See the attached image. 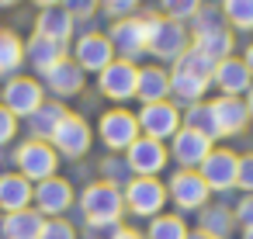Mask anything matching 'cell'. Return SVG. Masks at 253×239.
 <instances>
[{
  "label": "cell",
  "instance_id": "26",
  "mask_svg": "<svg viewBox=\"0 0 253 239\" xmlns=\"http://www.w3.org/2000/svg\"><path fill=\"white\" fill-rule=\"evenodd\" d=\"M232 32L229 28H218V32H208V35H194V42H191V49H198L201 56H208L211 63H222V59H229L232 56Z\"/></svg>",
  "mask_w": 253,
  "mask_h": 239
},
{
  "label": "cell",
  "instance_id": "16",
  "mask_svg": "<svg viewBox=\"0 0 253 239\" xmlns=\"http://www.w3.org/2000/svg\"><path fill=\"white\" fill-rule=\"evenodd\" d=\"M211 83L222 90V97H239V94H246V90L253 87V77H250V70L243 66V59L229 56V59L215 63V70H211Z\"/></svg>",
  "mask_w": 253,
  "mask_h": 239
},
{
  "label": "cell",
  "instance_id": "45",
  "mask_svg": "<svg viewBox=\"0 0 253 239\" xmlns=\"http://www.w3.org/2000/svg\"><path fill=\"white\" fill-rule=\"evenodd\" d=\"M35 4H39V7L45 11V7H59V4H63V0H35Z\"/></svg>",
  "mask_w": 253,
  "mask_h": 239
},
{
  "label": "cell",
  "instance_id": "21",
  "mask_svg": "<svg viewBox=\"0 0 253 239\" xmlns=\"http://www.w3.org/2000/svg\"><path fill=\"white\" fill-rule=\"evenodd\" d=\"M32 194H35V184H28L21 173H0V208H4V215L32 208Z\"/></svg>",
  "mask_w": 253,
  "mask_h": 239
},
{
  "label": "cell",
  "instance_id": "11",
  "mask_svg": "<svg viewBox=\"0 0 253 239\" xmlns=\"http://www.w3.org/2000/svg\"><path fill=\"white\" fill-rule=\"evenodd\" d=\"M167 159H170V149L163 142H156V139H146V135H139L125 149V163H128V170L135 177H156L167 166Z\"/></svg>",
  "mask_w": 253,
  "mask_h": 239
},
{
  "label": "cell",
  "instance_id": "5",
  "mask_svg": "<svg viewBox=\"0 0 253 239\" xmlns=\"http://www.w3.org/2000/svg\"><path fill=\"white\" fill-rule=\"evenodd\" d=\"M0 104H4L14 118H32L45 104V87L35 77H11L0 90Z\"/></svg>",
  "mask_w": 253,
  "mask_h": 239
},
{
  "label": "cell",
  "instance_id": "12",
  "mask_svg": "<svg viewBox=\"0 0 253 239\" xmlns=\"http://www.w3.org/2000/svg\"><path fill=\"white\" fill-rule=\"evenodd\" d=\"M90 125L80 118V115H66L63 121H59V128H56V135L49 139V146L59 153V156H70V159H77V156H84L87 149H90Z\"/></svg>",
  "mask_w": 253,
  "mask_h": 239
},
{
  "label": "cell",
  "instance_id": "34",
  "mask_svg": "<svg viewBox=\"0 0 253 239\" xmlns=\"http://www.w3.org/2000/svg\"><path fill=\"white\" fill-rule=\"evenodd\" d=\"M191 28H194V35H208V32H218V28H225L222 25V11L218 7H198V14L191 18Z\"/></svg>",
  "mask_w": 253,
  "mask_h": 239
},
{
  "label": "cell",
  "instance_id": "29",
  "mask_svg": "<svg viewBox=\"0 0 253 239\" xmlns=\"http://www.w3.org/2000/svg\"><path fill=\"white\" fill-rule=\"evenodd\" d=\"M25 63V42L7 32V28H0V77H14Z\"/></svg>",
  "mask_w": 253,
  "mask_h": 239
},
{
  "label": "cell",
  "instance_id": "6",
  "mask_svg": "<svg viewBox=\"0 0 253 239\" xmlns=\"http://www.w3.org/2000/svg\"><path fill=\"white\" fill-rule=\"evenodd\" d=\"M135 121H139V132L146 139L163 142V139H173L180 132V108L173 101H153V104H142L139 108Z\"/></svg>",
  "mask_w": 253,
  "mask_h": 239
},
{
  "label": "cell",
  "instance_id": "30",
  "mask_svg": "<svg viewBox=\"0 0 253 239\" xmlns=\"http://www.w3.org/2000/svg\"><path fill=\"white\" fill-rule=\"evenodd\" d=\"M211 83L208 80H198V77H187V73H170V94H173V101H184V104H198L201 101V94L208 90Z\"/></svg>",
  "mask_w": 253,
  "mask_h": 239
},
{
  "label": "cell",
  "instance_id": "41",
  "mask_svg": "<svg viewBox=\"0 0 253 239\" xmlns=\"http://www.w3.org/2000/svg\"><path fill=\"white\" fill-rule=\"evenodd\" d=\"M232 218L243 225V229H253V194H246L239 204H236V211H232Z\"/></svg>",
  "mask_w": 253,
  "mask_h": 239
},
{
  "label": "cell",
  "instance_id": "39",
  "mask_svg": "<svg viewBox=\"0 0 253 239\" xmlns=\"http://www.w3.org/2000/svg\"><path fill=\"white\" fill-rule=\"evenodd\" d=\"M14 135H18V118H14L4 104H0V146H7Z\"/></svg>",
  "mask_w": 253,
  "mask_h": 239
},
{
  "label": "cell",
  "instance_id": "36",
  "mask_svg": "<svg viewBox=\"0 0 253 239\" xmlns=\"http://www.w3.org/2000/svg\"><path fill=\"white\" fill-rule=\"evenodd\" d=\"M59 7H63V11H66L73 21H84V18H90V14H94L101 4H97V0H63Z\"/></svg>",
  "mask_w": 253,
  "mask_h": 239
},
{
  "label": "cell",
  "instance_id": "2",
  "mask_svg": "<svg viewBox=\"0 0 253 239\" xmlns=\"http://www.w3.org/2000/svg\"><path fill=\"white\" fill-rule=\"evenodd\" d=\"M191 49V32L180 21H170L163 14H146V52H153L163 63H177Z\"/></svg>",
  "mask_w": 253,
  "mask_h": 239
},
{
  "label": "cell",
  "instance_id": "32",
  "mask_svg": "<svg viewBox=\"0 0 253 239\" xmlns=\"http://www.w3.org/2000/svg\"><path fill=\"white\" fill-rule=\"evenodd\" d=\"M187 225L180 215H156L149 218V229H146V239H187Z\"/></svg>",
  "mask_w": 253,
  "mask_h": 239
},
{
  "label": "cell",
  "instance_id": "46",
  "mask_svg": "<svg viewBox=\"0 0 253 239\" xmlns=\"http://www.w3.org/2000/svg\"><path fill=\"white\" fill-rule=\"evenodd\" d=\"M187 239H215V236H208V232H201V229H198V232H191Z\"/></svg>",
  "mask_w": 253,
  "mask_h": 239
},
{
  "label": "cell",
  "instance_id": "47",
  "mask_svg": "<svg viewBox=\"0 0 253 239\" xmlns=\"http://www.w3.org/2000/svg\"><path fill=\"white\" fill-rule=\"evenodd\" d=\"M18 4V0H0V7H14Z\"/></svg>",
  "mask_w": 253,
  "mask_h": 239
},
{
  "label": "cell",
  "instance_id": "24",
  "mask_svg": "<svg viewBox=\"0 0 253 239\" xmlns=\"http://www.w3.org/2000/svg\"><path fill=\"white\" fill-rule=\"evenodd\" d=\"M25 59H28L39 73H49L56 63L66 59V45H56V42H49V39H42V35H32L28 45H25Z\"/></svg>",
  "mask_w": 253,
  "mask_h": 239
},
{
  "label": "cell",
  "instance_id": "3",
  "mask_svg": "<svg viewBox=\"0 0 253 239\" xmlns=\"http://www.w3.org/2000/svg\"><path fill=\"white\" fill-rule=\"evenodd\" d=\"M14 163H18V173L28 180V184H42L49 177H56V166H59V153L49 146V142H39V139H28L14 149Z\"/></svg>",
  "mask_w": 253,
  "mask_h": 239
},
{
  "label": "cell",
  "instance_id": "28",
  "mask_svg": "<svg viewBox=\"0 0 253 239\" xmlns=\"http://www.w3.org/2000/svg\"><path fill=\"white\" fill-rule=\"evenodd\" d=\"M198 229L208 232V236H215V239H229V232L236 229V218H232V211L222 208V204H205Z\"/></svg>",
  "mask_w": 253,
  "mask_h": 239
},
{
  "label": "cell",
  "instance_id": "23",
  "mask_svg": "<svg viewBox=\"0 0 253 239\" xmlns=\"http://www.w3.org/2000/svg\"><path fill=\"white\" fill-rule=\"evenodd\" d=\"M70 111H66V104H59V101H45L32 118H28V132H32V139H39V142H49L52 135H56V128H59V121L66 118Z\"/></svg>",
  "mask_w": 253,
  "mask_h": 239
},
{
  "label": "cell",
  "instance_id": "4",
  "mask_svg": "<svg viewBox=\"0 0 253 239\" xmlns=\"http://www.w3.org/2000/svg\"><path fill=\"white\" fill-rule=\"evenodd\" d=\"M125 208L139 218H156L167 204V184H160L156 177H132L122 191Z\"/></svg>",
  "mask_w": 253,
  "mask_h": 239
},
{
  "label": "cell",
  "instance_id": "27",
  "mask_svg": "<svg viewBox=\"0 0 253 239\" xmlns=\"http://www.w3.org/2000/svg\"><path fill=\"white\" fill-rule=\"evenodd\" d=\"M180 125L191 128V132H198V135H205L208 142L222 139V135H218V125H215V115H211V104H205V101L191 104V108L180 115Z\"/></svg>",
  "mask_w": 253,
  "mask_h": 239
},
{
  "label": "cell",
  "instance_id": "44",
  "mask_svg": "<svg viewBox=\"0 0 253 239\" xmlns=\"http://www.w3.org/2000/svg\"><path fill=\"white\" fill-rule=\"evenodd\" d=\"M243 101H246V111H250V121H253V87L246 90V97H243Z\"/></svg>",
  "mask_w": 253,
  "mask_h": 239
},
{
  "label": "cell",
  "instance_id": "19",
  "mask_svg": "<svg viewBox=\"0 0 253 239\" xmlns=\"http://www.w3.org/2000/svg\"><path fill=\"white\" fill-rule=\"evenodd\" d=\"M45 77V87L59 97V101H66V97H73V94H80L84 90V70L73 63V59H63V63H56L49 73H42Z\"/></svg>",
  "mask_w": 253,
  "mask_h": 239
},
{
  "label": "cell",
  "instance_id": "15",
  "mask_svg": "<svg viewBox=\"0 0 253 239\" xmlns=\"http://www.w3.org/2000/svg\"><path fill=\"white\" fill-rule=\"evenodd\" d=\"M32 201H35V211L45 218H63V211L73 204V187H70V180H63V177H49V180H42V184H35V194H32Z\"/></svg>",
  "mask_w": 253,
  "mask_h": 239
},
{
  "label": "cell",
  "instance_id": "20",
  "mask_svg": "<svg viewBox=\"0 0 253 239\" xmlns=\"http://www.w3.org/2000/svg\"><path fill=\"white\" fill-rule=\"evenodd\" d=\"M42 225H45V218L35 208H21V211L4 215V222H0V239H39Z\"/></svg>",
  "mask_w": 253,
  "mask_h": 239
},
{
  "label": "cell",
  "instance_id": "7",
  "mask_svg": "<svg viewBox=\"0 0 253 239\" xmlns=\"http://www.w3.org/2000/svg\"><path fill=\"white\" fill-rule=\"evenodd\" d=\"M108 42H111V49L118 52V59L135 63L139 56H146V18H135V14H132V18L111 21Z\"/></svg>",
  "mask_w": 253,
  "mask_h": 239
},
{
  "label": "cell",
  "instance_id": "8",
  "mask_svg": "<svg viewBox=\"0 0 253 239\" xmlns=\"http://www.w3.org/2000/svg\"><path fill=\"white\" fill-rule=\"evenodd\" d=\"M97 87L108 101H132L139 87V66L128 59H115L97 73Z\"/></svg>",
  "mask_w": 253,
  "mask_h": 239
},
{
  "label": "cell",
  "instance_id": "31",
  "mask_svg": "<svg viewBox=\"0 0 253 239\" xmlns=\"http://www.w3.org/2000/svg\"><path fill=\"white\" fill-rule=\"evenodd\" d=\"M218 11H222V21H229V28L253 32V0H222Z\"/></svg>",
  "mask_w": 253,
  "mask_h": 239
},
{
  "label": "cell",
  "instance_id": "22",
  "mask_svg": "<svg viewBox=\"0 0 253 239\" xmlns=\"http://www.w3.org/2000/svg\"><path fill=\"white\" fill-rule=\"evenodd\" d=\"M73 18L63 11V7H45L39 18H35V35H42V39H49V42H56V45H66L70 39H73Z\"/></svg>",
  "mask_w": 253,
  "mask_h": 239
},
{
  "label": "cell",
  "instance_id": "10",
  "mask_svg": "<svg viewBox=\"0 0 253 239\" xmlns=\"http://www.w3.org/2000/svg\"><path fill=\"white\" fill-rule=\"evenodd\" d=\"M208 194L211 191H208V184L201 180L198 170H177L167 184V198H173V204L184 208V211H201L208 204Z\"/></svg>",
  "mask_w": 253,
  "mask_h": 239
},
{
  "label": "cell",
  "instance_id": "18",
  "mask_svg": "<svg viewBox=\"0 0 253 239\" xmlns=\"http://www.w3.org/2000/svg\"><path fill=\"white\" fill-rule=\"evenodd\" d=\"M211 149H215V146H211L205 135H198V132H191V128H184V125H180V132L173 135V146H170V153H173V159L180 163V170H198Z\"/></svg>",
  "mask_w": 253,
  "mask_h": 239
},
{
  "label": "cell",
  "instance_id": "1",
  "mask_svg": "<svg viewBox=\"0 0 253 239\" xmlns=\"http://www.w3.org/2000/svg\"><path fill=\"white\" fill-rule=\"evenodd\" d=\"M80 211H84L90 229H118V222L125 215V198H122V191L115 184L94 180L80 194Z\"/></svg>",
  "mask_w": 253,
  "mask_h": 239
},
{
  "label": "cell",
  "instance_id": "37",
  "mask_svg": "<svg viewBox=\"0 0 253 239\" xmlns=\"http://www.w3.org/2000/svg\"><path fill=\"white\" fill-rule=\"evenodd\" d=\"M236 187L253 194V153L239 156V170H236Z\"/></svg>",
  "mask_w": 253,
  "mask_h": 239
},
{
  "label": "cell",
  "instance_id": "17",
  "mask_svg": "<svg viewBox=\"0 0 253 239\" xmlns=\"http://www.w3.org/2000/svg\"><path fill=\"white\" fill-rule=\"evenodd\" d=\"M208 104H211L218 135H243V132H246L250 111H246V101H243V97H215V101H208Z\"/></svg>",
  "mask_w": 253,
  "mask_h": 239
},
{
  "label": "cell",
  "instance_id": "48",
  "mask_svg": "<svg viewBox=\"0 0 253 239\" xmlns=\"http://www.w3.org/2000/svg\"><path fill=\"white\" fill-rule=\"evenodd\" d=\"M243 239H253V229H243Z\"/></svg>",
  "mask_w": 253,
  "mask_h": 239
},
{
  "label": "cell",
  "instance_id": "42",
  "mask_svg": "<svg viewBox=\"0 0 253 239\" xmlns=\"http://www.w3.org/2000/svg\"><path fill=\"white\" fill-rule=\"evenodd\" d=\"M108 239H146L142 232H135V229H115Z\"/></svg>",
  "mask_w": 253,
  "mask_h": 239
},
{
  "label": "cell",
  "instance_id": "25",
  "mask_svg": "<svg viewBox=\"0 0 253 239\" xmlns=\"http://www.w3.org/2000/svg\"><path fill=\"white\" fill-rule=\"evenodd\" d=\"M135 97H139L142 104L167 101V97H170V73H167V70H160V66H146V70H139Z\"/></svg>",
  "mask_w": 253,
  "mask_h": 239
},
{
  "label": "cell",
  "instance_id": "9",
  "mask_svg": "<svg viewBox=\"0 0 253 239\" xmlns=\"http://www.w3.org/2000/svg\"><path fill=\"white\" fill-rule=\"evenodd\" d=\"M97 132H101V142H104L111 153H125V149L139 139V121H135L132 111H125V108H111V111L101 115Z\"/></svg>",
  "mask_w": 253,
  "mask_h": 239
},
{
  "label": "cell",
  "instance_id": "14",
  "mask_svg": "<svg viewBox=\"0 0 253 239\" xmlns=\"http://www.w3.org/2000/svg\"><path fill=\"white\" fill-rule=\"evenodd\" d=\"M73 63L84 73H101L108 63H115V49H111L108 35H97V32L80 35L77 45H73Z\"/></svg>",
  "mask_w": 253,
  "mask_h": 239
},
{
  "label": "cell",
  "instance_id": "40",
  "mask_svg": "<svg viewBox=\"0 0 253 239\" xmlns=\"http://www.w3.org/2000/svg\"><path fill=\"white\" fill-rule=\"evenodd\" d=\"M104 173H108V184H115V187H118L132 170H128V163H125V159H108V163H104Z\"/></svg>",
  "mask_w": 253,
  "mask_h": 239
},
{
  "label": "cell",
  "instance_id": "33",
  "mask_svg": "<svg viewBox=\"0 0 253 239\" xmlns=\"http://www.w3.org/2000/svg\"><path fill=\"white\" fill-rule=\"evenodd\" d=\"M198 7H201V0H160V11H163V18H170V21H191L194 14H198Z\"/></svg>",
  "mask_w": 253,
  "mask_h": 239
},
{
  "label": "cell",
  "instance_id": "13",
  "mask_svg": "<svg viewBox=\"0 0 253 239\" xmlns=\"http://www.w3.org/2000/svg\"><path fill=\"white\" fill-rule=\"evenodd\" d=\"M236 170H239V156L232 149H211L205 156V163L198 166L208 191H232L236 187Z\"/></svg>",
  "mask_w": 253,
  "mask_h": 239
},
{
  "label": "cell",
  "instance_id": "38",
  "mask_svg": "<svg viewBox=\"0 0 253 239\" xmlns=\"http://www.w3.org/2000/svg\"><path fill=\"white\" fill-rule=\"evenodd\" d=\"M97 4L118 21V18H132V11L139 7V0H97Z\"/></svg>",
  "mask_w": 253,
  "mask_h": 239
},
{
  "label": "cell",
  "instance_id": "35",
  "mask_svg": "<svg viewBox=\"0 0 253 239\" xmlns=\"http://www.w3.org/2000/svg\"><path fill=\"white\" fill-rule=\"evenodd\" d=\"M39 239H77V229H73L66 218H45Z\"/></svg>",
  "mask_w": 253,
  "mask_h": 239
},
{
  "label": "cell",
  "instance_id": "43",
  "mask_svg": "<svg viewBox=\"0 0 253 239\" xmlns=\"http://www.w3.org/2000/svg\"><path fill=\"white\" fill-rule=\"evenodd\" d=\"M243 66H246L250 77H253V45H246V52H243Z\"/></svg>",
  "mask_w": 253,
  "mask_h": 239
}]
</instances>
